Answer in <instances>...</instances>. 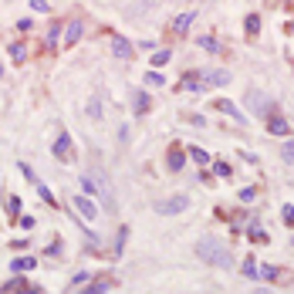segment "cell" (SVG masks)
I'll return each mask as SVG.
<instances>
[{
    "label": "cell",
    "instance_id": "cell-19",
    "mask_svg": "<svg viewBox=\"0 0 294 294\" xmlns=\"http://www.w3.org/2000/svg\"><path fill=\"white\" fill-rule=\"evenodd\" d=\"M108 291V281H98V284H91L88 291H78V294H105Z\"/></svg>",
    "mask_w": 294,
    "mask_h": 294
},
{
    "label": "cell",
    "instance_id": "cell-10",
    "mask_svg": "<svg viewBox=\"0 0 294 294\" xmlns=\"http://www.w3.org/2000/svg\"><path fill=\"white\" fill-rule=\"evenodd\" d=\"M193 20H196V14H179V17L173 20V34H186Z\"/></svg>",
    "mask_w": 294,
    "mask_h": 294
},
{
    "label": "cell",
    "instance_id": "cell-4",
    "mask_svg": "<svg viewBox=\"0 0 294 294\" xmlns=\"http://www.w3.org/2000/svg\"><path fill=\"white\" fill-rule=\"evenodd\" d=\"M54 156H58V159H61V162H71V136H68V132H61V136H58V142H54Z\"/></svg>",
    "mask_w": 294,
    "mask_h": 294
},
{
    "label": "cell",
    "instance_id": "cell-7",
    "mask_svg": "<svg viewBox=\"0 0 294 294\" xmlns=\"http://www.w3.org/2000/svg\"><path fill=\"white\" fill-rule=\"evenodd\" d=\"M267 132H274V136H291V125H288V119L271 115V119H267Z\"/></svg>",
    "mask_w": 294,
    "mask_h": 294
},
{
    "label": "cell",
    "instance_id": "cell-11",
    "mask_svg": "<svg viewBox=\"0 0 294 294\" xmlns=\"http://www.w3.org/2000/svg\"><path fill=\"white\" fill-rule=\"evenodd\" d=\"M132 108H136V115H146L149 108H152V98H149L146 91H139V98H136V105H132Z\"/></svg>",
    "mask_w": 294,
    "mask_h": 294
},
{
    "label": "cell",
    "instance_id": "cell-6",
    "mask_svg": "<svg viewBox=\"0 0 294 294\" xmlns=\"http://www.w3.org/2000/svg\"><path fill=\"white\" fill-rule=\"evenodd\" d=\"M166 162H169V169H173V173H179V169H183V162H186V152H183V146H169Z\"/></svg>",
    "mask_w": 294,
    "mask_h": 294
},
{
    "label": "cell",
    "instance_id": "cell-21",
    "mask_svg": "<svg viewBox=\"0 0 294 294\" xmlns=\"http://www.w3.org/2000/svg\"><path fill=\"white\" fill-rule=\"evenodd\" d=\"M31 10H37V14H51L48 0H31Z\"/></svg>",
    "mask_w": 294,
    "mask_h": 294
},
{
    "label": "cell",
    "instance_id": "cell-9",
    "mask_svg": "<svg viewBox=\"0 0 294 294\" xmlns=\"http://www.w3.org/2000/svg\"><path fill=\"white\" fill-rule=\"evenodd\" d=\"M112 51H115V58H132L136 54V48L125 37H112Z\"/></svg>",
    "mask_w": 294,
    "mask_h": 294
},
{
    "label": "cell",
    "instance_id": "cell-28",
    "mask_svg": "<svg viewBox=\"0 0 294 294\" xmlns=\"http://www.w3.org/2000/svg\"><path fill=\"white\" fill-rule=\"evenodd\" d=\"M284 159H294V139L288 142V146H284Z\"/></svg>",
    "mask_w": 294,
    "mask_h": 294
},
{
    "label": "cell",
    "instance_id": "cell-1",
    "mask_svg": "<svg viewBox=\"0 0 294 294\" xmlns=\"http://www.w3.org/2000/svg\"><path fill=\"white\" fill-rule=\"evenodd\" d=\"M196 254H200V257H203L207 264H217V267H230V264H233L230 250H226L223 243H217V240H210V237L196 243Z\"/></svg>",
    "mask_w": 294,
    "mask_h": 294
},
{
    "label": "cell",
    "instance_id": "cell-12",
    "mask_svg": "<svg viewBox=\"0 0 294 294\" xmlns=\"http://www.w3.org/2000/svg\"><path fill=\"white\" fill-rule=\"evenodd\" d=\"M78 37H81V20H71L68 31H65V44H74Z\"/></svg>",
    "mask_w": 294,
    "mask_h": 294
},
{
    "label": "cell",
    "instance_id": "cell-29",
    "mask_svg": "<svg viewBox=\"0 0 294 294\" xmlns=\"http://www.w3.org/2000/svg\"><path fill=\"white\" fill-rule=\"evenodd\" d=\"M0 74H3V68H0Z\"/></svg>",
    "mask_w": 294,
    "mask_h": 294
},
{
    "label": "cell",
    "instance_id": "cell-13",
    "mask_svg": "<svg viewBox=\"0 0 294 294\" xmlns=\"http://www.w3.org/2000/svg\"><path fill=\"white\" fill-rule=\"evenodd\" d=\"M10 294H37L41 288H34V284H27V281H14V288H7Z\"/></svg>",
    "mask_w": 294,
    "mask_h": 294
},
{
    "label": "cell",
    "instance_id": "cell-14",
    "mask_svg": "<svg viewBox=\"0 0 294 294\" xmlns=\"http://www.w3.org/2000/svg\"><path fill=\"white\" fill-rule=\"evenodd\" d=\"M10 58H14V61H24V58H27V44H24V41L10 44Z\"/></svg>",
    "mask_w": 294,
    "mask_h": 294
},
{
    "label": "cell",
    "instance_id": "cell-15",
    "mask_svg": "<svg viewBox=\"0 0 294 294\" xmlns=\"http://www.w3.org/2000/svg\"><path fill=\"white\" fill-rule=\"evenodd\" d=\"M166 61H169V51H166V48H162V51H156V54H152V68H162V65H166Z\"/></svg>",
    "mask_w": 294,
    "mask_h": 294
},
{
    "label": "cell",
    "instance_id": "cell-27",
    "mask_svg": "<svg viewBox=\"0 0 294 294\" xmlns=\"http://www.w3.org/2000/svg\"><path fill=\"white\" fill-rule=\"evenodd\" d=\"M284 223L294 226V207H284Z\"/></svg>",
    "mask_w": 294,
    "mask_h": 294
},
{
    "label": "cell",
    "instance_id": "cell-23",
    "mask_svg": "<svg viewBox=\"0 0 294 294\" xmlns=\"http://www.w3.org/2000/svg\"><path fill=\"white\" fill-rule=\"evenodd\" d=\"M7 210H10V217H17V213H20V200L10 196V200H7Z\"/></svg>",
    "mask_w": 294,
    "mask_h": 294
},
{
    "label": "cell",
    "instance_id": "cell-8",
    "mask_svg": "<svg viewBox=\"0 0 294 294\" xmlns=\"http://www.w3.org/2000/svg\"><path fill=\"white\" fill-rule=\"evenodd\" d=\"M213 108H217V112H226V115H230V119H237V122L243 119V112H240L233 102H226V98H213Z\"/></svg>",
    "mask_w": 294,
    "mask_h": 294
},
{
    "label": "cell",
    "instance_id": "cell-3",
    "mask_svg": "<svg viewBox=\"0 0 294 294\" xmlns=\"http://www.w3.org/2000/svg\"><path fill=\"white\" fill-rule=\"evenodd\" d=\"M230 81V71H203L196 74V85H200V91L203 88H217V85H226Z\"/></svg>",
    "mask_w": 294,
    "mask_h": 294
},
{
    "label": "cell",
    "instance_id": "cell-22",
    "mask_svg": "<svg viewBox=\"0 0 294 294\" xmlns=\"http://www.w3.org/2000/svg\"><path fill=\"white\" fill-rule=\"evenodd\" d=\"M146 85L159 88V85H162V74H159V71H149V74H146Z\"/></svg>",
    "mask_w": 294,
    "mask_h": 294
},
{
    "label": "cell",
    "instance_id": "cell-20",
    "mask_svg": "<svg viewBox=\"0 0 294 294\" xmlns=\"http://www.w3.org/2000/svg\"><path fill=\"white\" fill-rule=\"evenodd\" d=\"M200 48H203V51H220V44H217L213 37H200Z\"/></svg>",
    "mask_w": 294,
    "mask_h": 294
},
{
    "label": "cell",
    "instance_id": "cell-25",
    "mask_svg": "<svg viewBox=\"0 0 294 294\" xmlns=\"http://www.w3.org/2000/svg\"><path fill=\"white\" fill-rule=\"evenodd\" d=\"M37 193H41V196H44V200L54 207V196H51V190H48V186H41V183H37Z\"/></svg>",
    "mask_w": 294,
    "mask_h": 294
},
{
    "label": "cell",
    "instance_id": "cell-18",
    "mask_svg": "<svg viewBox=\"0 0 294 294\" xmlns=\"http://www.w3.org/2000/svg\"><path fill=\"white\" fill-rule=\"evenodd\" d=\"M257 31H260V17L250 14V17H247V34H257Z\"/></svg>",
    "mask_w": 294,
    "mask_h": 294
},
{
    "label": "cell",
    "instance_id": "cell-24",
    "mask_svg": "<svg viewBox=\"0 0 294 294\" xmlns=\"http://www.w3.org/2000/svg\"><path fill=\"white\" fill-rule=\"evenodd\" d=\"M88 112H91V119H95V122L102 119V108H98V98H91V105H88Z\"/></svg>",
    "mask_w": 294,
    "mask_h": 294
},
{
    "label": "cell",
    "instance_id": "cell-16",
    "mask_svg": "<svg viewBox=\"0 0 294 294\" xmlns=\"http://www.w3.org/2000/svg\"><path fill=\"white\" fill-rule=\"evenodd\" d=\"M34 267V257H17L14 260V271H31Z\"/></svg>",
    "mask_w": 294,
    "mask_h": 294
},
{
    "label": "cell",
    "instance_id": "cell-2",
    "mask_svg": "<svg viewBox=\"0 0 294 294\" xmlns=\"http://www.w3.org/2000/svg\"><path fill=\"white\" fill-rule=\"evenodd\" d=\"M190 207V196H169L166 203H156V213H162V217H173V213H183Z\"/></svg>",
    "mask_w": 294,
    "mask_h": 294
},
{
    "label": "cell",
    "instance_id": "cell-26",
    "mask_svg": "<svg viewBox=\"0 0 294 294\" xmlns=\"http://www.w3.org/2000/svg\"><path fill=\"white\" fill-rule=\"evenodd\" d=\"M250 237H254L257 243H264V240H267V233H264V230H257V226H250Z\"/></svg>",
    "mask_w": 294,
    "mask_h": 294
},
{
    "label": "cell",
    "instance_id": "cell-5",
    "mask_svg": "<svg viewBox=\"0 0 294 294\" xmlns=\"http://www.w3.org/2000/svg\"><path fill=\"white\" fill-rule=\"evenodd\" d=\"M74 210H78L85 220H95V217H98V207H95L88 196H74Z\"/></svg>",
    "mask_w": 294,
    "mask_h": 294
},
{
    "label": "cell",
    "instance_id": "cell-17",
    "mask_svg": "<svg viewBox=\"0 0 294 294\" xmlns=\"http://www.w3.org/2000/svg\"><path fill=\"white\" fill-rule=\"evenodd\" d=\"M190 156H193V162H200V166H203V162H210V156H207L203 149H196V146H190Z\"/></svg>",
    "mask_w": 294,
    "mask_h": 294
}]
</instances>
